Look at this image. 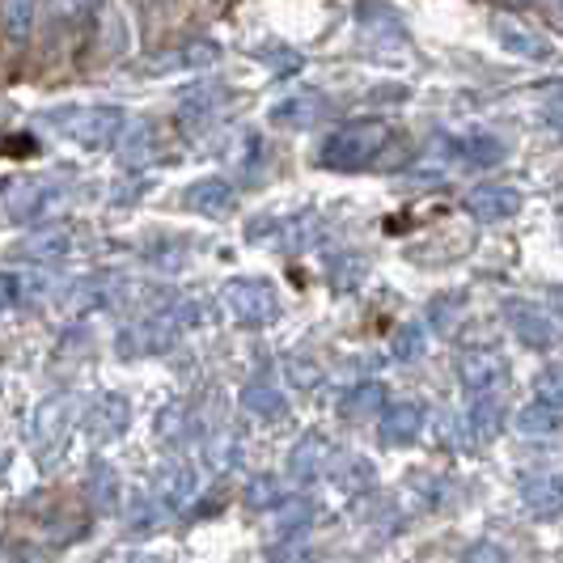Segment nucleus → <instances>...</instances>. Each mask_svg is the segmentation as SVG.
<instances>
[{
    "instance_id": "f257e3e1",
    "label": "nucleus",
    "mask_w": 563,
    "mask_h": 563,
    "mask_svg": "<svg viewBox=\"0 0 563 563\" xmlns=\"http://www.w3.org/2000/svg\"><path fill=\"white\" fill-rule=\"evenodd\" d=\"M462 386L471 390V395H487V390H496L500 382H505V361L496 356V352H471V356H462Z\"/></svg>"
},
{
    "instance_id": "f03ea898",
    "label": "nucleus",
    "mask_w": 563,
    "mask_h": 563,
    "mask_svg": "<svg viewBox=\"0 0 563 563\" xmlns=\"http://www.w3.org/2000/svg\"><path fill=\"white\" fill-rule=\"evenodd\" d=\"M521 500L534 517L563 512V475H526L521 479Z\"/></svg>"
},
{
    "instance_id": "7ed1b4c3",
    "label": "nucleus",
    "mask_w": 563,
    "mask_h": 563,
    "mask_svg": "<svg viewBox=\"0 0 563 563\" xmlns=\"http://www.w3.org/2000/svg\"><path fill=\"white\" fill-rule=\"evenodd\" d=\"M500 416H505V407H500V398H483L471 407V416L462 420V445L471 450V445H483V441H492L496 432H500Z\"/></svg>"
},
{
    "instance_id": "20e7f679",
    "label": "nucleus",
    "mask_w": 563,
    "mask_h": 563,
    "mask_svg": "<svg viewBox=\"0 0 563 563\" xmlns=\"http://www.w3.org/2000/svg\"><path fill=\"white\" fill-rule=\"evenodd\" d=\"M423 428V407L416 402H398L390 407L386 416H382V441L386 445H407V441H416Z\"/></svg>"
},
{
    "instance_id": "39448f33",
    "label": "nucleus",
    "mask_w": 563,
    "mask_h": 563,
    "mask_svg": "<svg viewBox=\"0 0 563 563\" xmlns=\"http://www.w3.org/2000/svg\"><path fill=\"white\" fill-rule=\"evenodd\" d=\"M343 411H347L352 420H377V416L386 411V390H382L377 382H365V386H356V390L347 395Z\"/></svg>"
},
{
    "instance_id": "423d86ee",
    "label": "nucleus",
    "mask_w": 563,
    "mask_h": 563,
    "mask_svg": "<svg viewBox=\"0 0 563 563\" xmlns=\"http://www.w3.org/2000/svg\"><path fill=\"white\" fill-rule=\"evenodd\" d=\"M560 423H563V407H551V402H542V398L517 416V428H521L526 437H547V432H555Z\"/></svg>"
},
{
    "instance_id": "0eeeda50",
    "label": "nucleus",
    "mask_w": 563,
    "mask_h": 563,
    "mask_svg": "<svg viewBox=\"0 0 563 563\" xmlns=\"http://www.w3.org/2000/svg\"><path fill=\"white\" fill-rule=\"evenodd\" d=\"M517 335L526 339L530 347H547V343H555V327L547 322V318H538L534 310H517Z\"/></svg>"
},
{
    "instance_id": "6e6552de",
    "label": "nucleus",
    "mask_w": 563,
    "mask_h": 563,
    "mask_svg": "<svg viewBox=\"0 0 563 563\" xmlns=\"http://www.w3.org/2000/svg\"><path fill=\"white\" fill-rule=\"evenodd\" d=\"M420 347H423V331H420V327H411V331H402V335L395 339V356H398V361H411Z\"/></svg>"
},
{
    "instance_id": "1a4fd4ad",
    "label": "nucleus",
    "mask_w": 563,
    "mask_h": 563,
    "mask_svg": "<svg viewBox=\"0 0 563 563\" xmlns=\"http://www.w3.org/2000/svg\"><path fill=\"white\" fill-rule=\"evenodd\" d=\"M322 453H327V441H306V445H301V457H297V471L310 475L313 462H322Z\"/></svg>"
},
{
    "instance_id": "9d476101",
    "label": "nucleus",
    "mask_w": 563,
    "mask_h": 563,
    "mask_svg": "<svg viewBox=\"0 0 563 563\" xmlns=\"http://www.w3.org/2000/svg\"><path fill=\"white\" fill-rule=\"evenodd\" d=\"M471 563H505V560H500V551H496V547H475Z\"/></svg>"
}]
</instances>
